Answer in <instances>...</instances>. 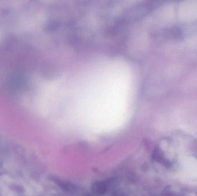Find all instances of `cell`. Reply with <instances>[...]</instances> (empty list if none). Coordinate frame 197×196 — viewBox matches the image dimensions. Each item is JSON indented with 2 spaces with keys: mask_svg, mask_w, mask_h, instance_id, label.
I'll return each mask as SVG.
<instances>
[{
  "mask_svg": "<svg viewBox=\"0 0 197 196\" xmlns=\"http://www.w3.org/2000/svg\"><path fill=\"white\" fill-rule=\"evenodd\" d=\"M95 189H96V191H98L99 193L100 192H102L103 193L104 191L106 190V188H105V186L103 184V183H98L97 185L95 187Z\"/></svg>",
  "mask_w": 197,
  "mask_h": 196,
  "instance_id": "cell-1",
  "label": "cell"
}]
</instances>
